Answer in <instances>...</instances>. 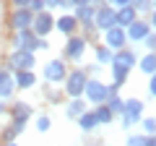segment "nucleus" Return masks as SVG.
Instances as JSON below:
<instances>
[{
    "label": "nucleus",
    "mask_w": 156,
    "mask_h": 146,
    "mask_svg": "<svg viewBox=\"0 0 156 146\" xmlns=\"http://www.w3.org/2000/svg\"><path fill=\"white\" fill-rule=\"evenodd\" d=\"M143 118V102L138 97H130V99H122V112H120V125L125 130H130L133 125H138V120Z\"/></svg>",
    "instance_id": "f257e3e1"
},
{
    "label": "nucleus",
    "mask_w": 156,
    "mask_h": 146,
    "mask_svg": "<svg viewBox=\"0 0 156 146\" xmlns=\"http://www.w3.org/2000/svg\"><path fill=\"white\" fill-rule=\"evenodd\" d=\"M86 81H89V73L83 71V68H73V71L65 73V78H62V91H65L68 97H83V86Z\"/></svg>",
    "instance_id": "f03ea898"
},
{
    "label": "nucleus",
    "mask_w": 156,
    "mask_h": 146,
    "mask_svg": "<svg viewBox=\"0 0 156 146\" xmlns=\"http://www.w3.org/2000/svg\"><path fill=\"white\" fill-rule=\"evenodd\" d=\"M109 97V84H104L101 78H89L83 86V99L91 104H104Z\"/></svg>",
    "instance_id": "7ed1b4c3"
},
{
    "label": "nucleus",
    "mask_w": 156,
    "mask_h": 146,
    "mask_svg": "<svg viewBox=\"0 0 156 146\" xmlns=\"http://www.w3.org/2000/svg\"><path fill=\"white\" fill-rule=\"evenodd\" d=\"M34 63H37V52H29V50H13L11 57L5 60L8 71H34Z\"/></svg>",
    "instance_id": "20e7f679"
},
{
    "label": "nucleus",
    "mask_w": 156,
    "mask_h": 146,
    "mask_svg": "<svg viewBox=\"0 0 156 146\" xmlns=\"http://www.w3.org/2000/svg\"><path fill=\"white\" fill-rule=\"evenodd\" d=\"M86 50H89V39L86 37H78V34H70L68 42H65V50H62V57L78 63V60H83Z\"/></svg>",
    "instance_id": "39448f33"
},
{
    "label": "nucleus",
    "mask_w": 156,
    "mask_h": 146,
    "mask_svg": "<svg viewBox=\"0 0 156 146\" xmlns=\"http://www.w3.org/2000/svg\"><path fill=\"white\" fill-rule=\"evenodd\" d=\"M65 73H68V65L60 57H52V60H47L44 68H42V78H44L47 84H62Z\"/></svg>",
    "instance_id": "423d86ee"
},
{
    "label": "nucleus",
    "mask_w": 156,
    "mask_h": 146,
    "mask_svg": "<svg viewBox=\"0 0 156 146\" xmlns=\"http://www.w3.org/2000/svg\"><path fill=\"white\" fill-rule=\"evenodd\" d=\"M151 31H154V26H151V24L146 21V18H140V16L135 18V21L130 24V26H125V37H128V42H130V45H140V42H143Z\"/></svg>",
    "instance_id": "0eeeda50"
},
{
    "label": "nucleus",
    "mask_w": 156,
    "mask_h": 146,
    "mask_svg": "<svg viewBox=\"0 0 156 146\" xmlns=\"http://www.w3.org/2000/svg\"><path fill=\"white\" fill-rule=\"evenodd\" d=\"M52 29H55V16H52L50 11L34 13V18H31V31L37 34V37H47Z\"/></svg>",
    "instance_id": "6e6552de"
},
{
    "label": "nucleus",
    "mask_w": 156,
    "mask_h": 146,
    "mask_svg": "<svg viewBox=\"0 0 156 146\" xmlns=\"http://www.w3.org/2000/svg\"><path fill=\"white\" fill-rule=\"evenodd\" d=\"M125 45H128V37H125V29L122 26H112V29L104 31V47H107V50L117 52V50H122Z\"/></svg>",
    "instance_id": "1a4fd4ad"
},
{
    "label": "nucleus",
    "mask_w": 156,
    "mask_h": 146,
    "mask_svg": "<svg viewBox=\"0 0 156 146\" xmlns=\"http://www.w3.org/2000/svg\"><path fill=\"white\" fill-rule=\"evenodd\" d=\"M94 26L99 29V31H107V29H112L115 26V8L112 5H96V11H94Z\"/></svg>",
    "instance_id": "9d476101"
},
{
    "label": "nucleus",
    "mask_w": 156,
    "mask_h": 146,
    "mask_svg": "<svg viewBox=\"0 0 156 146\" xmlns=\"http://www.w3.org/2000/svg\"><path fill=\"white\" fill-rule=\"evenodd\" d=\"M31 18H34V13L29 8H13L8 24H11L13 31H21V29H31Z\"/></svg>",
    "instance_id": "9b49d317"
},
{
    "label": "nucleus",
    "mask_w": 156,
    "mask_h": 146,
    "mask_svg": "<svg viewBox=\"0 0 156 146\" xmlns=\"http://www.w3.org/2000/svg\"><path fill=\"white\" fill-rule=\"evenodd\" d=\"M16 91V84H13V73L8 68H0V102H8Z\"/></svg>",
    "instance_id": "f8f14e48"
},
{
    "label": "nucleus",
    "mask_w": 156,
    "mask_h": 146,
    "mask_svg": "<svg viewBox=\"0 0 156 146\" xmlns=\"http://www.w3.org/2000/svg\"><path fill=\"white\" fill-rule=\"evenodd\" d=\"M55 29H57L60 34H65V37H70V34L78 31V21H76L73 13H62L60 18H55Z\"/></svg>",
    "instance_id": "ddd939ff"
},
{
    "label": "nucleus",
    "mask_w": 156,
    "mask_h": 146,
    "mask_svg": "<svg viewBox=\"0 0 156 146\" xmlns=\"http://www.w3.org/2000/svg\"><path fill=\"white\" fill-rule=\"evenodd\" d=\"M135 63H138V55H135L133 50H128V47H122V50L115 52V57H112L109 65H122V68H128V71H130Z\"/></svg>",
    "instance_id": "4468645a"
},
{
    "label": "nucleus",
    "mask_w": 156,
    "mask_h": 146,
    "mask_svg": "<svg viewBox=\"0 0 156 146\" xmlns=\"http://www.w3.org/2000/svg\"><path fill=\"white\" fill-rule=\"evenodd\" d=\"M138 18V13H135L133 5H122V8H115V26H130V24Z\"/></svg>",
    "instance_id": "2eb2a0df"
},
{
    "label": "nucleus",
    "mask_w": 156,
    "mask_h": 146,
    "mask_svg": "<svg viewBox=\"0 0 156 146\" xmlns=\"http://www.w3.org/2000/svg\"><path fill=\"white\" fill-rule=\"evenodd\" d=\"M13 84H16V89H34L37 73L34 71H13Z\"/></svg>",
    "instance_id": "dca6fc26"
},
{
    "label": "nucleus",
    "mask_w": 156,
    "mask_h": 146,
    "mask_svg": "<svg viewBox=\"0 0 156 146\" xmlns=\"http://www.w3.org/2000/svg\"><path fill=\"white\" fill-rule=\"evenodd\" d=\"M8 112H11V118L16 120V123H26V120L34 115V110H31V104H29V102H16V104H11V110H8Z\"/></svg>",
    "instance_id": "f3484780"
},
{
    "label": "nucleus",
    "mask_w": 156,
    "mask_h": 146,
    "mask_svg": "<svg viewBox=\"0 0 156 146\" xmlns=\"http://www.w3.org/2000/svg\"><path fill=\"white\" fill-rule=\"evenodd\" d=\"M94 11H96V5H76V21H78V26H94Z\"/></svg>",
    "instance_id": "a211bd4d"
},
{
    "label": "nucleus",
    "mask_w": 156,
    "mask_h": 146,
    "mask_svg": "<svg viewBox=\"0 0 156 146\" xmlns=\"http://www.w3.org/2000/svg\"><path fill=\"white\" fill-rule=\"evenodd\" d=\"M76 123H78V128L83 130V133H94V130L99 128V123H96V115H94V110H86L83 115H78V118H76Z\"/></svg>",
    "instance_id": "6ab92c4d"
},
{
    "label": "nucleus",
    "mask_w": 156,
    "mask_h": 146,
    "mask_svg": "<svg viewBox=\"0 0 156 146\" xmlns=\"http://www.w3.org/2000/svg\"><path fill=\"white\" fill-rule=\"evenodd\" d=\"M23 128H26V123H16V120H11V125H8V128L0 130V141H3V144H8V141H16V136H21Z\"/></svg>",
    "instance_id": "aec40b11"
},
{
    "label": "nucleus",
    "mask_w": 156,
    "mask_h": 146,
    "mask_svg": "<svg viewBox=\"0 0 156 146\" xmlns=\"http://www.w3.org/2000/svg\"><path fill=\"white\" fill-rule=\"evenodd\" d=\"M83 112H86V102H83V97H73V99L65 104V115H68L70 120H76L78 115H83Z\"/></svg>",
    "instance_id": "412c9836"
},
{
    "label": "nucleus",
    "mask_w": 156,
    "mask_h": 146,
    "mask_svg": "<svg viewBox=\"0 0 156 146\" xmlns=\"http://www.w3.org/2000/svg\"><path fill=\"white\" fill-rule=\"evenodd\" d=\"M135 65L140 68V73H143V76H154V71H156V55H154V52H146V55L140 57Z\"/></svg>",
    "instance_id": "4be33fe9"
},
{
    "label": "nucleus",
    "mask_w": 156,
    "mask_h": 146,
    "mask_svg": "<svg viewBox=\"0 0 156 146\" xmlns=\"http://www.w3.org/2000/svg\"><path fill=\"white\" fill-rule=\"evenodd\" d=\"M94 55H96V65H99V68H104V65H109V63H112L115 52H112V50H107L104 45H99V47L94 50Z\"/></svg>",
    "instance_id": "5701e85b"
},
{
    "label": "nucleus",
    "mask_w": 156,
    "mask_h": 146,
    "mask_svg": "<svg viewBox=\"0 0 156 146\" xmlns=\"http://www.w3.org/2000/svg\"><path fill=\"white\" fill-rule=\"evenodd\" d=\"M94 115H96V123H99V125H109L112 120H115V115L109 112V107H107V104H96Z\"/></svg>",
    "instance_id": "b1692460"
},
{
    "label": "nucleus",
    "mask_w": 156,
    "mask_h": 146,
    "mask_svg": "<svg viewBox=\"0 0 156 146\" xmlns=\"http://www.w3.org/2000/svg\"><path fill=\"white\" fill-rule=\"evenodd\" d=\"M104 104L109 107V112H112V115H120V112H122V97H120V94H109Z\"/></svg>",
    "instance_id": "393cba45"
},
{
    "label": "nucleus",
    "mask_w": 156,
    "mask_h": 146,
    "mask_svg": "<svg viewBox=\"0 0 156 146\" xmlns=\"http://www.w3.org/2000/svg\"><path fill=\"white\" fill-rule=\"evenodd\" d=\"M130 5L135 8V13H138V16H146V13L154 11V0H133Z\"/></svg>",
    "instance_id": "a878e982"
},
{
    "label": "nucleus",
    "mask_w": 156,
    "mask_h": 146,
    "mask_svg": "<svg viewBox=\"0 0 156 146\" xmlns=\"http://www.w3.org/2000/svg\"><path fill=\"white\" fill-rule=\"evenodd\" d=\"M138 123H140V128H143V136H154V130H156V118H151V115H148V118H140Z\"/></svg>",
    "instance_id": "bb28decb"
},
{
    "label": "nucleus",
    "mask_w": 156,
    "mask_h": 146,
    "mask_svg": "<svg viewBox=\"0 0 156 146\" xmlns=\"http://www.w3.org/2000/svg\"><path fill=\"white\" fill-rule=\"evenodd\" d=\"M52 128V118L50 115H37V130L39 133H47Z\"/></svg>",
    "instance_id": "cd10ccee"
},
{
    "label": "nucleus",
    "mask_w": 156,
    "mask_h": 146,
    "mask_svg": "<svg viewBox=\"0 0 156 146\" xmlns=\"http://www.w3.org/2000/svg\"><path fill=\"white\" fill-rule=\"evenodd\" d=\"M125 146H146V136L143 133H133L125 138Z\"/></svg>",
    "instance_id": "c85d7f7f"
},
{
    "label": "nucleus",
    "mask_w": 156,
    "mask_h": 146,
    "mask_svg": "<svg viewBox=\"0 0 156 146\" xmlns=\"http://www.w3.org/2000/svg\"><path fill=\"white\" fill-rule=\"evenodd\" d=\"M29 11H31V13L47 11V8H44V0H31V3H29Z\"/></svg>",
    "instance_id": "c756f323"
},
{
    "label": "nucleus",
    "mask_w": 156,
    "mask_h": 146,
    "mask_svg": "<svg viewBox=\"0 0 156 146\" xmlns=\"http://www.w3.org/2000/svg\"><path fill=\"white\" fill-rule=\"evenodd\" d=\"M140 45H146V47H148V52H154V47H156V37H154V31H151L148 37H146L143 42H140Z\"/></svg>",
    "instance_id": "7c9ffc66"
},
{
    "label": "nucleus",
    "mask_w": 156,
    "mask_h": 146,
    "mask_svg": "<svg viewBox=\"0 0 156 146\" xmlns=\"http://www.w3.org/2000/svg\"><path fill=\"white\" fill-rule=\"evenodd\" d=\"M148 97H151V99L156 97V78H154V76H148Z\"/></svg>",
    "instance_id": "2f4dec72"
},
{
    "label": "nucleus",
    "mask_w": 156,
    "mask_h": 146,
    "mask_svg": "<svg viewBox=\"0 0 156 146\" xmlns=\"http://www.w3.org/2000/svg\"><path fill=\"white\" fill-rule=\"evenodd\" d=\"M44 8L52 11V8H60V0H44Z\"/></svg>",
    "instance_id": "473e14b6"
},
{
    "label": "nucleus",
    "mask_w": 156,
    "mask_h": 146,
    "mask_svg": "<svg viewBox=\"0 0 156 146\" xmlns=\"http://www.w3.org/2000/svg\"><path fill=\"white\" fill-rule=\"evenodd\" d=\"M11 3H13V8H29L31 0H11Z\"/></svg>",
    "instance_id": "72a5a7b5"
},
{
    "label": "nucleus",
    "mask_w": 156,
    "mask_h": 146,
    "mask_svg": "<svg viewBox=\"0 0 156 146\" xmlns=\"http://www.w3.org/2000/svg\"><path fill=\"white\" fill-rule=\"evenodd\" d=\"M76 5H94V0H73V8Z\"/></svg>",
    "instance_id": "f704fd0d"
},
{
    "label": "nucleus",
    "mask_w": 156,
    "mask_h": 146,
    "mask_svg": "<svg viewBox=\"0 0 156 146\" xmlns=\"http://www.w3.org/2000/svg\"><path fill=\"white\" fill-rule=\"evenodd\" d=\"M5 112H8V107L3 104V102H0V115H5Z\"/></svg>",
    "instance_id": "c9c22d12"
},
{
    "label": "nucleus",
    "mask_w": 156,
    "mask_h": 146,
    "mask_svg": "<svg viewBox=\"0 0 156 146\" xmlns=\"http://www.w3.org/2000/svg\"><path fill=\"white\" fill-rule=\"evenodd\" d=\"M3 146H21L18 141H8V144H3Z\"/></svg>",
    "instance_id": "e433bc0d"
},
{
    "label": "nucleus",
    "mask_w": 156,
    "mask_h": 146,
    "mask_svg": "<svg viewBox=\"0 0 156 146\" xmlns=\"http://www.w3.org/2000/svg\"><path fill=\"white\" fill-rule=\"evenodd\" d=\"M0 3H3V0H0Z\"/></svg>",
    "instance_id": "4c0bfd02"
},
{
    "label": "nucleus",
    "mask_w": 156,
    "mask_h": 146,
    "mask_svg": "<svg viewBox=\"0 0 156 146\" xmlns=\"http://www.w3.org/2000/svg\"><path fill=\"white\" fill-rule=\"evenodd\" d=\"M0 146H3V144H0Z\"/></svg>",
    "instance_id": "58836bf2"
}]
</instances>
